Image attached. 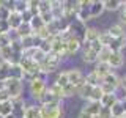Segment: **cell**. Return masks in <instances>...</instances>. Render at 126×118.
<instances>
[{
	"mask_svg": "<svg viewBox=\"0 0 126 118\" xmlns=\"http://www.w3.org/2000/svg\"><path fill=\"white\" fill-rule=\"evenodd\" d=\"M98 38H99V31H98V29H94V27H87L85 35H84V41L93 43V41H96Z\"/></svg>",
	"mask_w": 126,
	"mask_h": 118,
	"instance_id": "16",
	"label": "cell"
},
{
	"mask_svg": "<svg viewBox=\"0 0 126 118\" xmlns=\"http://www.w3.org/2000/svg\"><path fill=\"white\" fill-rule=\"evenodd\" d=\"M85 84H88L90 87H99L101 85V77L98 76L94 71H92V73H88L85 76Z\"/></svg>",
	"mask_w": 126,
	"mask_h": 118,
	"instance_id": "21",
	"label": "cell"
},
{
	"mask_svg": "<svg viewBox=\"0 0 126 118\" xmlns=\"http://www.w3.org/2000/svg\"><path fill=\"white\" fill-rule=\"evenodd\" d=\"M3 118H16V117L13 115V113H11V115H6V117H3Z\"/></svg>",
	"mask_w": 126,
	"mask_h": 118,
	"instance_id": "46",
	"label": "cell"
},
{
	"mask_svg": "<svg viewBox=\"0 0 126 118\" xmlns=\"http://www.w3.org/2000/svg\"><path fill=\"white\" fill-rule=\"evenodd\" d=\"M54 84H57L58 87H62V88L69 84V82H68V77H66V71H62V73H58V76H57V79H55Z\"/></svg>",
	"mask_w": 126,
	"mask_h": 118,
	"instance_id": "33",
	"label": "cell"
},
{
	"mask_svg": "<svg viewBox=\"0 0 126 118\" xmlns=\"http://www.w3.org/2000/svg\"><path fill=\"white\" fill-rule=\"evenodd\" d=\"M38 10H39V14H43V13H50V2H49V0H39Z\"/></svg>",
	"mask_w": 126,
	"mask_h": 118,
	"instance_id": "37",
	"label": "cell"
},
{
	"mask_svg": "<svg viewBox=\"0 0 126 118\" xmlns=\"http://www.w3.org/2000/svg\"><path fill=\"white\" fill-rule=\"evenodd\" d=\"M112 36L107 33V31H102V33H99V38H98V41L101 43V46L102 47H109L110 46V43H112Z\"/></svg>",
	"mask_w": 126,
	"mask_h": 118,
	"instance_id": "32",
	"label": "cell"
},
{
	"mask_svg": "<svg viewBox=\"0 0 126 118\" xmlns=\"http://www.w3.org/2000/svg\"><path fill=\"white\" fill-rule=\"evenodd\" d=\"M102 96H104V93H102L101 87H93L92 90V94H90V99L88 101H94V102H101Z\"/></svg>",
	"mask_w": 126,
	"mask_h": 118,
	"instance_id": "30",
	"label": "cell"
},
{
	"mask_svg": "<svg viewBox=\"0 0 126 118\" xmlns=\"http://www.w3.org/2000/svg\"><path fill=\"white\" fill-rule=\"evenodd\" d=\"M11 105H13V115L16 118H22L24 115V109H25V101L24 98H16V99H11Z\"/></svg>",
	"mask_w": 126,
	"mask_h": 118,
	"instance_id": "8",
	"label": "cell"
},
{
	"mask_svg": "<svg viewBox=\"0 0 126 118\" xmlns=\"http://www.w3.org/2000/svg\"><path fill=\"white\" fill-rule=\"evenodd\" d=\"M123 47H126V35H123V36H120V38L112 39L109 49L112 50V52H121V49H123Z\"/></svg>",
	"mask_w": 126,
	"mask_h": 118,
	"instance_id": "13",
	"label": "cell"
},
{
	"mask_svg": "<svg viewBox=\"0 0 126 118\" xmlns=\"http://www.w3.org/2000/svg\"><path fill=\"white\" fill-rule=\"evenodd\" d=\"M88 11H90V19L101 16L102 11H104V2H92V6H90Z\"/></svg>",
	"mask_w": 126,
	"mask_h": 118,
	"instance_id": "14",
	"label": "cell"
},
{
	"mask_svg": "<svg viewBox=\"0 0 126 118\" xmlns=\"http://www.w3.org/2000/svg\"><path fill=\"white\" fill-rule=\"evenodd\" d=\"M107 33L113 39H115V38H120V36H123V35H126V31H125V29H123V25H121V24H115V25H112L107 30Z\"/></svg>",
	"mask_w": 126,
	"mask_h": 118,
	"instance_id": "20",
	"label": "cell"
},
{
	"mask_svg": "<svg viewBox=\"0 0 126 118\" xmlns=\"http://www.w3.org/2000/svg\"><path fill=\"white\" fill-rule=\"evenodd\" d=\"M77 118H94V117H92V115H88L87 112H84V110H80V113H79V117Z\"/></svg>",
	"mask_w": 126,
	"mask_h": 118,
	"instance_id": "43",
	"label": "cell"
},
{
	"mask_svg": "<svg viewBox=\"0 0 126 118\" xmlns=\"http://www.w3.org/2000/svg\"><path fill=\"white\" fill-rule=\"evenodd\" d=\"M14 31H16V35H17L19 39L27 38V36H30V35H33V31H32V29H30L29 24H22V25L19 27L17 30H14Z\"/></svg>",
	"mask_w": 126,
	"mask_h": 118,
	"instance_id": "23",
	"label": "cell"
},
{
	"mask_svg": "<svg viewBox=\"0 0 126 118\" xmlns=\"http://www.w3.org/2000/svg\"><path fill=\"white\" fill-rule=\"evenodd\" d=\"M47 90H49V91L52 93L54 96H57V98H60V99H63V90H62V87H58L57 84L49 85V87H47Z\"/></svg>",
	"mask_w": 126,
	"mask_h": 118,
	"instance_id": "36",
	"label": "cell"
},
{
	"mask_svg": "<svg viewBox=\"0 0 126 118\" xmlns=\"http://www.w3.org/2000/svg\"><path fill=\"white\" fill-rule=\"evenodd\" d=\"M29 91H30V94H32V98H33V99L39 101L43 98V94L47 91L46 80L41 76L36 77V79H33V80H30L29 82Z\"/></svg>",
	"mask_w": 126,
	"mask_h": 118,
	"instance_id": "3",
	"label": "cell"
},
{
	"mask_svg": "<svg viewBox=\"0 0 126 118\" xmlns=\"http://www.w3.org/2000/svg\"><path fill=\"white\" fill-rule=\"evenodd\" d=\"M102 109V105H101V102H94V101H87L85 102V105H84V112H87L88 115H92L96 118L98 117V113H99V110Z\"/></svg>",
	"mask_w": 126,
	"mask_h": 118,
	"instance_id": "11",
	"label": "cell"
},
{
	"mask_svg": "<svg viewBox=\"0 0 126 118\" xmlns=\"http://www.w3.org/2000/svg\"><path fill=\"white\" fill-rule=\"evenodd\" d=\"M110 112H112V117L113 118H120V117L126 115V113H125V109H123V104H121V102H118V101L112 105Z\"/></svg>",
	"mask_w": 126,
	"mask_h": 118,
	"instance_id": "27",
	"label": "cell"
},
{
	"mask_svg": "<svg viewBox=\"0 0 126 118\" xmlns=\"http://www.w3.org/2000/svg\"><path fill=\"white\" fill-rule=\"evenodd\" d=\"M39 105H49V107H62V99L57 96H54L52 93L47 90L43 94V98L39 99Z\"/></svg>",
	"mask_w": 126,
	"mask_h": 118,
	"instance_id": "6",
	"label": "cell"
},
{
	"mask_svg": "<svg viewBox=\"0 0 126 118\" xmlns=\"http://www.w3.org/2000/svg\"><path fill=\"white\" fill-rule=\"evenodd\" d=\"M120 85H121V87H123V88L126 90V74H125V76L120 79Z\"/></svg>",
	"mask_w": 126,
	"mask_h": 118,
	"instance_id": "45",
	"label": "cell"
},
{
	"mask_svg": "<svg viewBox=\"0 0 126 118\" xmlns=\"http://www.w3.org/2000/svg\"><path fill=\"white\" fill-rule=\"evenodd\" d=\"M121 19H126V2H123V5H121Z\"/></svg>",
	"mask_w": 126,
	"mask_h": 118,
	"instance_id": "44",
	"label": "cell"
},
{
	"mask_svg": "<svg viewBox=\"0 0 126 118\" xmlns=\"http://www.w3.org/2000/svg\"><path fill=\"white\" fill-rule=\"evenodd\" d=\"M96 118H113V117H112V112H110V109L102 107V109L99 110V113H98Z\"/></svg>",
	"mask_w": 126,
	"mask_h": 118,
	"instance_id": "40",
	"label": "cell"
},
{
	"mask_svg": "<svg viewBox=\"0 0 126 118\" xmlns=\"http://www.w3.org/2000/svg\"><path fill=\"white\" fill-rule=\"evenodd\" d=\"M66 77H68V82L71 85L74 87V88H79V87H82L85 84V76L82 74V71L79 68H71L66 71Z\"/></svg>",
	"mask_w": 126,
	"mask_h": 118,
	"instance_id": "4",
	"label": "cell"
},
{
	"mask_svg": "<svg viewBox=\"0 0 126 118\" xmlns=\"http://www.w3.org/2000/svg\"><path fill=\"white\" fill-rule=\"evenodd\" d=\"M101 84L109 85V87H112V88H117V87L120 85V77H118L115 73H109L107 76H104L101 79Z\"/></svg>",
	"mask_w": 126,
	"mask_h": 118,
	"instance_id": "12",
	"label": "cell"
},
{
	"mask_svg": "<svg viewBox=\"0 0 126 118\" xmlns=\"http://www.w3.org/2000/svg\"><path fill=\"white\" fill-rule=\"evenodd\" d=\"M25 10H27V2H24V0L13 2V11H16V13H19V14H22Z\"/></svg>",
	"mask_w": 126,
	"mask_h": 118,
	"instance_id": "35",
	"label": "cell"
},
{
	"mask_svg": "<svg viewBox=\"0 0 126 118\" xmlns=\"http://www.w3.org/2000/svg\"><path fill=\"white\" fill-rule=\"evenodd\" d=\"M3 6V2H2V0H0V8H2Z\"/></svg>",
	"mask_w": 126,
	"mask_h": 118,
	"instance_id": "47",
	"label": "cell"
},
{
	"mask_svg": "<svg viewBox=\"0 0 126 118\" xmlns=\"http://www.w3.org/2000/svg\"><path fill=\"white\" fill-rule=\"evenodd\" d=\"M21 17H22V24H30L32 17H33V14H32L29 10H25V11H24V13L21 14Z\"/></svg>",
	"mask_w": 126,
	"mask_h": 118,
	"instance_id": "41",
	"label": "cell"
},
{
	"mask_svg": "<svg viewBox=\"0 0 126 118\" xmlns=\"http://www.w3.org/2000/svg\"><path fill=\"white\" fill-rule=\"evenodd\" d=\"M62 107H49V105H39V118H62Z\"/></svg>",
	"mask_w": 126,
	"mask_h": 118,
	"instance_id": "5",
	"label": "cell"
},
{
	"mask_svg": "<svg viewBox=\"0 0 126 118\" xmlns=\"http://www.w3.org/2000/svg\"><path fill=\"white\" fill-rule=\"evenodd\" d=\"M10 69H11V65H10V63L0 61V85H2L5 80L10 79Z\"/></svg>",
	"mask_w": 126,
	"mask_h": 118,
	"instance_id": "17",
	"label": "cell"
},
{
	"mask_svg": "<svg viewBox=\"0 0 126 118\" xmlns=\"http://www.w3.org/2000/svg\"><path fill=\"white\" fill-rule=\"evenodd\" d=\"M22 118H39V105H25Z\"/></svg>",
	"mask_w": 126,
	"mask_h": 118,
	"instance_id": "15",
	"label": "cell"
},
{
	"mask_svg": "<svg viewBox=\"0 0 126 118\" xmlns=\"http://www.w3.org/2000/svg\"><path fill=\"white\" fill-rule=\"evenodd\" d=\"M19 68L22 69V80L25 79V80H33V79H36L41 76V73H39V65L36 61H33V60H30V58H24L21 57V60H19Z\"/></svg>",
	"mask_w": 126,
	"mask_h": 118,
	"instance_id": "1",
	"label": "cell"
},
{
	"mask_svg": "<svg viewBox=\"0 0 126 118\" xmlns=\"http://www.w3.org/2000/svg\"><path fill=\"white\" fill-rule=\"evenodd\" d=\"M120 118H126V115H123V117H120Z\"/></svg>",
	"mask_w": 126,
	"mask_h": 118,
	"instance_id": "49",
	"label": "cell"
},
{
	"mask_svg": "<svg viewBox=\"0 0 126 118\" xmlns=\"http://www.w3.org/2000/svg\"><path fill=\"white\" fill-rule=\"evenodd\" d=\"M11 46V38L8 33H0V49Z\"/></svg>",
	"mask_w": 126,
	"mask_h": 118,
	"instance_id": "38",
	"label": "cell"
},
{
	"mask_svg": "<svg viewBox=\"0 0 126 118\" xmlns=\"http://www.w3.org/2000/svg\"><path fill=\"white\" fill-rule=\"evenodd\" d=\"M123 22H125V25H126V19H123Z\"/></svg>",
	"mask_w": 126,
	"mask_h": 118,
	"instance_id": "48",
	"label": "cell"
},
{
	"mask_svg": "<svg viewBox=\"0 0 126 118\" xmlns=\"http://www.w3.org/2000/svg\"><path fill=\"white\" fill-rule=\"evenodd\" d=\"M123 2L121 0H106L104 2V10H109V11H117L120 10Z\"/></svg>",
	"mask_w": 126,
	"mask_h": 118,
	"instance_id": "26",
	"label": "cell"
},
{
	"mask_svg": "<svg viewBox=\"0 0 126 118\" xmlns=\"http://www.w3.org/2000/svg\"><path fill=\"white\" fill-rule=\"evenodd\" d=\"M6 22H8V27H10V30H17L19 27L22 25V17H21V14H19V13H16V11H11L10 16H8V19H6Z\"/></svg>",
	"mask_w": 126,
	"mask_h": 118,
	"instance_id": "10",
	"label": "cell"
},
{
	"mask_svg": "<svg viewBox=\"0 0 126 118\" xmlns=\"http://www.w3.org/2000/svg\"><path fill=\"white\" fill-rule=\"evenodd\" d=\"M93 71L102 79L104 76H107L109 73H112V68L109 66V63H96V68H94Z\"/></svg>",
	"mask_w": 126,
	"mask_h": 118,
	"instance_id": "18",
	"label": "cell"
},
{
	"mask_svg": "<svg viewBox=\"0 0 126 118\" xmlns=\"http://www.w3.org/2000/svg\"><path fill=\"white\" fill-rule=\"evenodd\" d=\"M107 63H109V66L110 68H121V66L125 65V57H123V54L121 52H112L110 54V57H109V60H107Z\"/></svg>",
	"mask_w": 126,
	"mask_h": 118,
	"instance_id": "9",
	"label": "cell"
},
{
	"mask_svg": "<svg viewBox=\"0 0 126 118\" xmlns=\"http://www.w3.org/2000/svg\"><path fill=\"white\" fill-rule=\"evenodd\" d=\"M113 96L117 98V101H118V102L126 101V90H125L121 85H118L117 88H115V91H113Z\"/></svg>",
	"mask_w": 126,
	"mask_h": 118,
	"instance_id": "34",
	"label": "cell"
},
{
	"mask_svg": "<svg viewBox=\"0 0 126 118\" xmlns=\"http://www.w3.org/2000/svg\"><path fill=\"white\" fill-rule=\"evenodd\" d=\"M30 29H32V31H33V33H36V31H39L41 29H44L46 27V24L43 22V19L39 17V16H33V17H32V21H30Z\"/></svg>",
	"mask_w": 126,
	"mask_h": 118,
	"instance_id": "19",
	"label": "cell"
},
{
	"mask_svg": "<svg viewBox=\"0 0 126 118\" xmlns=\"http://www.w3.org/2000/svg\"><path fill=\"white\" fill-rule=\"evenodd\" d=\"M24 80L21 79H14L10 77L8 80H5L2 84V87L6 90V93L10 94V99H16V98H21L22 96V90H24Z\"/></svg>",
	"mask_w": 126,
	"mask_h": 118,
	"instance_id": "2",
	"label": "cell"
},
{
	"mask_svg": "<svg viewBox=\"0 0 126 118\" xmlns=\"http://www.w3.org/2000/svg\"><path fill=\"white\" fill-rule=\"evenodd\" d=\"M38 5H39V0H27V10H29L33 16H39Z\"/></svg>",
	"mask_w": 126,
	"mask_h": 118,
	"instance_id": "31",
	"label": "cell"
},
{
	"mask_svg": "<svg viewBox=\"0 0 126 118\" xmlns=\"http://www.w3.org/2000/svg\"><path fill=\"white\" fill-rule=\"evenodd\" d=\"M13 113V105H11V101H5V102H0V118L11 115Z\"/></svg>",
	"mask_w": 126,
	"mask_h": 118,
	"instance_id": "25",
	"label": "cell"
},
{
	"mask_svg": "<svg viewBox=\"0 0 126 118\" xmlns=\"http://www.w3.org/2000/svg\"><path fill=\"white\" fill-rule=\"evenodd\" d=\"M82 47V41L76 36H71L68 38V41H66V55H74L76 52H79Z\"/></svg>",
	"mask_w": 126,
	"mask_h": 118,
	"instance_id": "7",
	"label": "cell"
},
{
	"mask_svg": "<svg viewBox=\"0 0 126 118\" xmlns=\"http://www.w3.org/2000/svg\"><path fill=\"white\" fill-rule=\"evenodd\" d=\"M117 102V98L113 96V93L112 94H104L102 96V99H101V105L102 107H107V109H112V105Z\"/></svg>",
	"mask_w": 126,
	"mask_h": 118,
	"instance_id": "28",
	"label": "cell"
},
{
	"mask_svg": "<svg viewBox=\"0 0 126 118\" xmlns=\"http://www.w3.org/2000/svg\"><path fill=\"white\" fill-rule=\"evenodd\" d=\"M92 90H93V87H90L88 84H84L82 87H79V88H77L76 93H77L80 98H84V99L88 101V99H90V94H92Z\"/></svg>",
	"mask_w": 126,
	"mask_h": 118,
	"instance_id": "24",
	"label": "cell"
},
{
	"mask_svg": "<svg viewBox=\"0 0 126 118\" xmlns=\"http://www.w3.org/2000/svg\"><path fill=\"white\" fill-rule=\"evenodd\" d=\"M110 54H112V50H110L109 47H102L99 52H98V61L96 63H107Z\"/></svg>",
	"mask_w": 126,
	"mask_h": 118,
	"instance_id": "29",
	"label": "cell"
},
{
	"mask_svg": "<svg viewBox=\"0 0 126 118\" xmlns=\"http://www.w3.org/2000/svg\"><path fill=\"white\" fill-rule=\"evenodd\" d=\"M5 101H11L10 99V94L6 93V90L0 85V102H5Z\"/></svg>",
	"mask_w": 126,
	"mask_h": 118,
	"instance_id": "42",
	"label": "cell"
},
{
	"mask_svg": "<svg viewBox=\"0 0 126 118\" xmlns=\"http://www.w3.org/2000/svg\"><path fill=\"white\" fill-rule=\"evenodd\" d=\"M62 90H63V98H69V96H74V93L77 91V90L74 88V87L71 85V84H68L66 87H63Z\"/></svg>",
	"mask_w": 126,
	"mask_h": 118,
	"instance_id": "39",
	"label": "cell"
},
{
	"mask_svg": "<svg viewBox=\"0 0 126 118\" xmlns=\"http://www.w3.org/2000/svg\"><path fill=\"white\" fill-rule=\"evenodd\" d=\"M82 60L85 63H96L98 61V54L90 47V49H85L84 54H82Z\"/></svg>",
	"mask_w": 126,
	"mask_h": 118,
	"instance_id": "22",
	"label": "cell"
}]
</instances>
